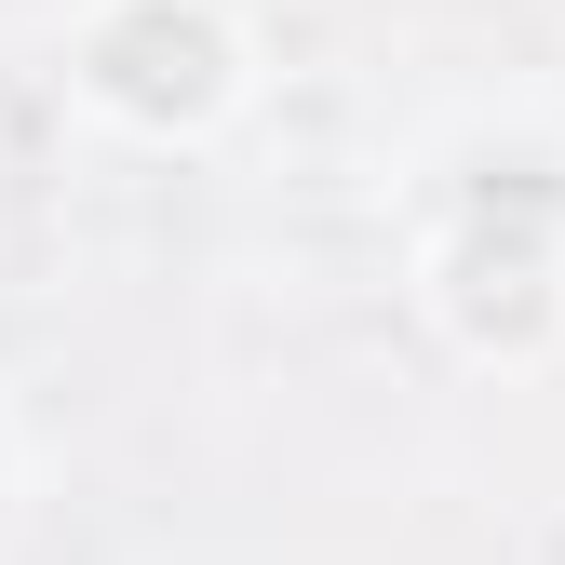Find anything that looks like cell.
I'll return each mask as SVG.
<instances>
[{
	"mask_svg": "<svg viewBox=\"0 0 565 565\" xmlns=\"http://www.w3.org/2000/svg\"><path fill=\"white\" fill-rule=\"evenodd\" d=\"M256 95V28L230 0H67V108L121 149H216Z\"/></svg>",
	"mask_w": 565,
	"mask_h": 565,
	"instance_id": "obj_1",
	"label": "cell"
},
{
	"mask_svg": "<svg viewBox=\"0 0 565 565\" xmlns=\"http://www.w3.org/2000/svg\"><path fill=\"white\" fill-rule=\"evenodd\" d=\"M417 323H431L471 377L565 364V175L471 189L458 216L417 243Z\"/></svg>",
	"mask_w": 565,
	"mask_h": 565,
	"instance_id": "obj_2",
	"label": "cell"
},
{
	"mask_svg": "<svg viewBox=\"0 0 565 565\" xmlns=\"http://www.w3.org/2000/svg\"><path fill=\"white\" fill-rule=\"evenodd\" d=\"M14 471H28V458H14V417H0V525H14Z\"/></svg>",
	"mask_w": 565,
	"mask_h": 565,
	"instance_id": "obj_3",
	"label": "cell"
},
{
	"mask_svg": "<svg viewBox=\"0 0 565 565\" xmlns=\"http://www.w3.org/2000/svg\"><path fill=\"white\" fill-rule=\"evenodd\" d=\"M54 14H67V0H54Z\"/></svg>",
	"mask_w": 565,
	"mask_h": 565,
	"instance_id": "obj_4",
	"label": "cell"
}]
</instances>
